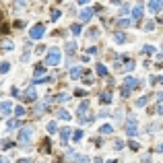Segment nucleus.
Returning a JSON list of instances; mask_svg holds the SVG:
<instances>
[{
	"mask_svg": "<svg viewBox=\"0 0 163 163\" xmlns=\"http://www.w3.org/2000/svg\"><path fill=\"white\" fill-rule=\"evenodd\" d=\"M68 99H70V95L66 93V91H62V93H58V95H56V101H60V103H66Z\"/></svg>",
	"mask_w": 163,
	"mask_h": 163,
	"instance_id": "6ab92c4d",
	"label": "nucleus"
},
{
	"mask_svg": "<svg viewBox=\"0 0 163 163\" xmlns=\"http://www.w3.org/2000/svg\"><path fill=\"white\" fill-rule=\"evenodd\" d=\"M15 128H19V118H17V120H11V122L6 124V130H15Z\"/></svg>",
	"mask_w": 163,
	"mask_h": 163,
	"instance_id": "2f4dec72",
	"label": "nucleus"
},
{
	"mask_svg": "<svg viewBox=\"0 0 163 163\" xmlns=\"http://www.w3.org/2000/svg\"><path fill=\"white\" fill-rule=\"evenodd\" d=\"M68 77L72 81H77L79 77H83V66H72V68L68 70Z\"/></svg>",
	"mask_w": 163,
	"mask_h": 163,
	"instance_id": "9d476101",
	"label": "nucleus"
},
{
	"mask_svg": "<svg viewBox=\"0 0 163 163\" xmlns=\"http://www.w3.org/2000/svg\"><path fill=\"white\" fill-rule=\"evenodd\" d=\"M99 132H101V134H112V132H114V126H112V124H103V126L99 128Z\"/></svg>",
	"mask_w": 163,
	"mask_h": 163,
	"instance_id": "b1692460",
	"label": "nucleus"
},
{
	"mask_svg": "<svg viewBox=\"0 0 163 163\" xmlns=\"http://www.w3.org/2000/svg\"><path fill=\"white\" fill-rule=\"evenodd\" d=\"M99 103H103V105L112 103V91H109V89H105V91L99 93Z\"/></svg>",
	"mask_w": 163,
	"mask_h": 163,
	"instance_id": "6e6552de",
	"label": "nucleus"
},
{
	"mask_svg": "<svg viewBox=\"0 0 163 163\" xmlns=\"http://www.w3.org/2000/svg\"><path fill=\"white\" fill-rule=\"evenodd\" d=\"M163 8V0H149V11L151 12H159Z\"/></svg>",
	"mask_w": 163,
	"mask_h": 163,
	"instance_id": "9b49d317",
	"label": "nucleus"
},
{
	"mask_svg": "<svg viewBox=\"0 0 163 163\" xmlns=\"http://www.w3.org/2000/svg\"><path fill=\"white\" fill-rule=\"evenodd\" d=\"M11 112H12V103L11 101H2V103H0V114H2V116H8Z\"/></svg>",
	"mask_w": 163,
	"mask_h": 163,
	"instance_id": "f8f14e48",
	"label": "nucleus"
},
{
	"mask_svg": "<svg viewBox=\"0 0 163 163\" xmlns=\"http://www.w3.org/2000/svg\"><path fill=\"white\" fill-rule=\"evenodd\" d=\"M52 81H54L52 77H41V79H35L33 85H47V83H52Z\"/></svg>",
	"mask_w": 163,
	"mask_h": 163,
	"instance_id": "393cba45",
	"label": "nucleus"
},
{
	"mask_svg": "<svg viewBox=\"0 0 163 163\" xmlns=\"http://www.w3.org/2000/svg\"><path fill=\"white\" fill-rule=\"evenodd\" d=\"M120 149H124V140H116L114 142V151H120Z\"/></svg>",
	"mask_w": 163,
	"mask_h": 163,
	"instance_id": "4c0bfd02",
	"label": "nucleus"
},
{
	"mask_svg": "<svg viewBox=\"0 0 163 163\" xmlns=\"http://www.w3.org/2000/svg\"><path fill=\"white\" fill-rule=\"evenodd\" d=\"M70 31H72V35H74V37H79V35H81V31H83L81 23H74L72 27H70Z\"/></svg>",
	"mask_w": 163,
	"mask_h": 163,
	"instance_id": "4be33fe9",
	"label": "nucleus"
},
{
	"mask_svg": "<svg viewBox=\"0 0 163 163\" xmlns=\"http://www.w3.org/2000/svg\"><path fill=\"white\" fill-rule=\"evenodd\" d=\"M128 147L132 149V151H139V149H140V145L136 142V140H130V142H128Z\"/></svg>",
	"mask_w": 163,
	"mask_h": 163,
	"instance_id": "e433bc0d",
	"label": "nucleus"
},
{
	"mask_svg": "<svg viewBox=\"0 0 163 163\" xmlns=\"http://www.w3.org/2000/svg\"><path fill=\"white\" fill-rule=\"evenodd\" d=\"M109 2H112V4H118V2H120V0H109Z\"/></svg>",
	"mask_w": 163,
	"mask_h": 163,
	"instance_id": "5fc2aeb1",
	"label": "nucleus"
},
{
	"mask_svg": "<svg viewBox=\"0 0 163 163\" xmlns=\"http://www.w3.org/2000/svg\"><path fill=\"white\" fill-rule=\"evenodd\" d=\"M74 95H77V97H83V95H85V91H83V89H77V91H74Z\"/></svg>",
	"mask_w": 163,
	"mask_h": 163,
	"instance_id": "de8ad7c7",
	"label": "nucleus"
},
{
	"mask_svg": "<svg viewBox=\"0 0 163 163\" xmlns=\"http://www.w3.org/2000/svg\"><path fill=\"white\" fill-rule=\"evenodd\" d=\"M44 52H46V47H44V46H39V47H35V54H44Z\"/></svg>",
	"mask_w": 163,
	"mask_h": 163,
	"instance_id": "37998d69",
	"label": "nucleus"
},
{
	"mask_svg": "<svg viewBox=\"0 0 163 163\" xmlns=\"http://www.w3.org/2000/svg\"><path fill=\"white\" fill-rule=\"evenodd\" d=\"M83 139V130H72V140H81Z\"/></svg>",
	"mask_w": 163,
	"mask_h": 163,
	"instance_id": "f704fd0d",
	"label": "nucleus"
},
{
	"mask_svg": "<svg viewBox=\"0 0 163 163\" xmlns=\"http://www.w3.org/2000/svg\"><path fill=\"white\" fill-rule=\"evenodd\" d=\"M0 163H4V161H2V159H0Z\"/></svg>",
	"mask_w": 163,
	"mask_h": 163,
	"instance_id": "4d7b16f0",
	"label": "nucleus"
},
{
	"mask_svg": "<svg viewBox=\"0 0 163 163\" xmlns=\"http://www.w3.org/2000/svg\"><path fill=\"white\" fill-rule=\"evenodd\" d=\"M29 56H31V54H29V52H25L23 56H21V62H27V60H29Z\"/></svg>",
	"mask_w": 163,
	"mask_h": 163,
	"instance_id": "79ce46f5",
	"label": "nucleus"
},
{
	"mask_svg": "<svg viewBox=\"0 0 163 163\" xmlns=\"http://www.w3.org/2000/svg\"><path fill=\"white\" fill-rule=\"evenodd\" d=\"M56 116H58V120H70V112L68 109H64V107H62V109H58V114H56Z\"/></svg>",
	"mask_w": 163,
	"mask_h": 163,
	"instance_id": "dca6fc26",
	"label": "nucleus"
},
{
	"mask_svg": "<svg viewBox=\"0 0 163 163\" xmlns=\"http://www.w3.org/2000/svg\"><path fill=\"white\" fill-rule=\"evenodd\" d=\"M31 139H33V128L25 126V128L19 130V142H21V145H29Z\"/></svg>",
	"mask_w": 163,
	"mask_h": 163,
	"instance_id": "7ed1b4c3",
	"label": "nucleus"
},
{
	"mask_svg": "<svg viewBox=\"0 0 163 163\" xmlns=\"http://www.w3.org/2000/svg\"><path fill=\"white\" fill-rule=\"evenodd\" d=\"M87 112H89V101H83L79 105V114H87Z\"/></svg>",
	"mask_w": 163,
	"mask_h": 163,
	"instance_id": "7c9ffc66",
	"label": "nucleus"
},
{
	"mask_svg": "<svg viewBox=\"0 0 163 163\" xmlns=\"http://www.w3.org/2000/svg\"><path fill=\"white\" fill-rule=\"evenodd\" d=\"M89 161H91V159H89L87 155H81V157H79V163H89Z\"/></svg>",
	"mask_w": 163,
	"mask_h": 163,
	"instance_id": "58836bf2",
	"label": "nucleus"
},
{
	"mask_svg": "<svg viewBox=\"0 0 163 163\" xmlns=\"http://www.w3.org/2000/svg\"><path fill=\"white\" fill-rule=\"evenodd\" d=\"M56 130H58V124H56L54 120H52V122H47V132H50V134H54Z\"/></svg>",
	"mask_w": 163,
	"mask_h": 163,
	"instance_id": "cd10ccee",
	"label": "nucleus"
},
{
	"mask_svg": "<svg viewBox=\"0 0 163 163\" xmlns=\"http://www.w3.org/2000/svg\"><path fill=\"white\" fill-rule=\"evenodd\" d=\"M17 163H29V159H19Z\"/></svg>",
	"mask_w": 163,
	"mask_h": 163,
	"instance_id": "603ef678",
	"label": "nucleus"
},
{
	"mask_svg": "<svg viewBox=\"0 0 163 163\" xmlns=\"http://www.w3.org/2000/svg\"><path fill=\"white\" fill-rule=\"evenodd\" d=\"M58 19H60V11H58V8H54V11L50 12V21H52V23H56Z\"/></svg>",
	"mask_w": 163,
	"mask_h": 163,
	"instance_id": "bb28decb",
	"label": "nucleus"
},
{
	"mask_svg": "<svg viewBox=\"0 0 163 163\" xmlns=\"http://www.w3.org/2000/svg\"><path fill=\"white\" fill-rule=\"evenodd\" d=\"M142 52H145V54H147V56H149V54H155V46H149V44H147V46H142Z\"/></svg>",
	"mask_w": 163,
	"mask_h": 163,
	"instance_id": "72a5a7b5",
	"label": "nucleus"
},
{
	"mask_svg": "<svg viewBox=\"0 0 163 163\" xmlns=\"http://www.w3.org/2000/svg\"><path fill=\"white\" fill-rule=\"evenodd\" d=\"M0 46L4 47V52H12V50H15V41L8 39V37H4V39L0 41Z\"/></svg>",
	"mask_w": 163,
	"mask_h": 163,
	"instance_id": "ddd939ff",
	"label": "nucleus"
},
{
	"mask_svg": "<svg viewBox=\"0 0 163 163\" xmlns=\"http://www.w3.org/2000/svg\"><path fill=\"white\" fill-rule=\"evenodd\" d=\"M124 87H126L128 91L136 89V87H139V79H136V77H126V79H124Z\"/></svg>",
	"mask_w": 163,
	"mask_h": 163,
	"instance_id": "423d86ee",
	"label": "nucleus"
},
{
	"mask_svg": "<svg viewBox=\"0 0 163 163\" xmlns=\"http://www.w3.org/2000/svg\"><path fill=\"white\" fill-rule=\"evenodd\" d=\"M107 163H116V161H114V159H112V161H107Z\"/></svg>",
	"mask_w": 163,
	"mask_h": 163,
	"instance_id": "6e6d98bb",
	"label": "nucleus"
},
{
	"mask_svg": "<svg viewBox=\"0 0 163 163\" xmlns=\"http://www.w3.org/2000/svg\"><path fill=\"white\" fill-rule=\"evenodd\" d=\"M25 99L27 101H37V91H35V85H29L27 91H25Z\"/></svg>",
	"mask_w": 163,
	"mask_h": 163,
	"instance_id": "0eeeda50",
	"label": "nucleus"
},
{
	"mask_svg": "<svg viewBox=\"0 0 163 163\" xmlns=\"http://www.w3.org/2000/svg\"><path fill=\"white\" fill-rule=\"evenodd\" d=\"M15 116H17V118H23L25 116V107H23V105H17V107H15Z\"/></svg>",
	"mask_w": 163,
	"mask_h": 163,
	"instance_id": "c85d7f7f",
	"label": "nucleus"
},
{
	"mask_svg": "<svg viewBox=\"0 0 163 163\" xmlns=\"http://www.w3.org/2000/svg\"><path fill=\"white\" fill-rule=\"evenodd\" d=\"M15 4H17L19 8H23V6H25V0H15Z\"/></svg>",
	"mask_w": 163,
	"mask_h": 163,
	"instance_id": "a18cd8bd",
	"label": "nucleus"
},
{
	"mask_svg": "<svg viewBox=\"0 0 163 163\" xmlns=\"http://www.w3.org/2000/svg\"><path fill=\"white\" fill-rule=\"evenodd\" d=\"M33 72H35V77L46 74V64H35V66H33Z\"/></svg>",
	"mask_w": 163,
	"mask_h": 163,
	"instance_id": "a211bd4d",
	"label": "nucleus"
},
{
	"mask_svg": "<svg viewBox=\"0 0 163 163\" xmlns=\"http://www.w3.org/2000/svg\"><path fill=\"white\" fill-rule=\"evenodd\" d=\"M11 147H15V142L8 139H4V140H0V149H4V151H8Z\"/></svg>",
	"mask_w": 163,
	"mask_h": 163,
	"instance_id": "412c9836",
	"label": "nucleus"
},
{
	"mask_svg": "<svg viewBox=\"0 0 163 163\" xmlns=\"http://www.w3.org/2000/svg\"><path fill=\"white\" fill-rule=\"evenodd\" d=\"M157 153H163V142L159 145V147H157Z\"/></svg>",
	"mask_w": 163,
	"mask_h": 163,
	"instance_id": "8fccbe9b",
	"label": "nucleus"
},
{
	"mask_svg": "<svg viewBox=\"0 0 163 163\" xmlns=\"http://www.w3.org/2000/svg\"><path fill=\"white\" fill-rule=\"evenodd\" d=\"M66 52H68V54H74V52H77V44H74V41H68V44H66Z\"/></svg>",
	"mask_w": 163,
	"mask_h": 163,
	"instance_id": "473e14b6",
	"label": "nucleus"
},
{
	"mask_svg": "<svg viewBox=\"0 0 163 163\" xmlns=\"http://www.w3.org/2000/svg\"><path fill=\"white\" fill-rule=\"evenodd\" d=\"M93 163H103V159H101V157H97V159H95Z\"/></svg>",
	"mask_w": 163,
	"mask_h": 163,
	"instance_id": "3c124183",
	"label": "nucleus"
},
{
	"mask_svg": "<svg viewBox=\"0 0 163 163\" xmlns=\"http://www.w3.org/2000/svg\"><path fill=\"white\" fill-rule=\"evenodd\" d=\"M151 85H163V77H149Z\"/></svg>",
	"mask_w": 163,
	"mask_h": 163,
	"instance_id": "c756f323",
	"label": "nucleus"
},
{
	"mask_svg": "<svg viewBox=\"0 0 163 163\" xmlns=\"http://www.w3.org/2000/svg\"><path fill=\"white\" fill-rule=\"evenodd\" d=\"M155 29V21H147L145 23V31H153Z\"/></svg>",
	"mask_w": 163,
	"mask_h": 163,
	"instance_id": "c9c22d12",
	"label": "nucleus"
},
{
	"mask_svg": "<svg viewBox=\"0 0 163 163\" xmlns=\"http://www.w3.org/2000/svg\"><path fill=\"white\" fill-rule=\"evenodd\" d=\"M132 23H134L132 19H118V27H130Z\"/></svg>",
	"mask_w": 163,
	"mask_h": 163,
	"instance_id": "a878e982",
	"label": "nucleus"
},
{
	"mask_svg": "<svg viewBox=\"0 0 163 163\" xmlns=\"http://www.w3.org/2000/svg\"><path fill=\"white\" fill-rule=\"evenodd\" d=\"M114 118H116L118 122H122V109H118L116 114H114Z\"/></svg>",
	"mask_w": 163,
	"mask_h": 163,
	"instance_id": "ea45409f",
	"label": "nucleus"
},
{
	"mask_svg": "<svg viewBox=\"0 0 163 163\" xmlns=\"http://www.w3.org/2000/svg\"><path fill=\"white\" fill-rule=\"evenodd\" d=\"M155 112H157V114H163V103L157 105V107H155Z\"/></svg>",
	"mask_w": 163,
	"mask_h": 163,
	"instance_id": "49530a36",
	"label": "nucleus"
},
{
	"mask_svg": "<svg viewBox=\"0 0 163 163\" xmlns=\"http://www.w3.org/2000/svg\"><path fill=\"white\" fill-rule=\"evenodd\" d=\"M62 56H60V50L58 47H52L50 52L46 54V66H58Z\"/></svg>",
	"mask_w": 163,
	"mask_h": 163,
	"instance_id": "f257e3e1",
	"label": "nucleus"
},
{
	"mask_svg": "<svg viewBox=\"0 0 163 163\" xmlns=\"http://www.w3.org/2000/svg\"><path fill=\"white\" fill-rule=\"evenodd\" d=\"M41 147H44V151H50V140H44Z\"/></svg>",
	"mask_w": 163,
	"mask_h": 163,
	"instance_id": "a19ab883",
	"label": "nucleus"
},
{
	"mask_svg": "<svg viewBox=\"0 0 163 163\" xmlns=\"http://www.w3.org/2000/svg\"><path fill=\"white\" fill-rule=\"evenodd\" d=\"M79 19H81V23H89L93 19V8H83L79 12Z\"/></svg>",
	"mask_w": 163,
	"mask_h": 163,
	"instance_id": "39448f33",
	"label": "nucleus"
},
{
	"mask_svg": "<svg viewBox=\"0 0 163 163\" xmlns=\"http://www.w3.org/2000/svg\"><path fill=\"white\" fill-rule=\"evenodd\" d=\"M60 139H62V142L66 145L68 139H72V130H70L68 126H66V128H62V130H60Z\"/></svg>",
	"mask_w": 163,
	"mask_h": 163,
	"instance_id": "4468645a",
	"label": "nucleus"
},
{
	"mask_svg": "<svg viewBox=\"0 0 163 163\" xmlns=\"http://www.w3.org/2000/svg\"><path fill=\"white\" fill-rule=\"evenodd\" d=\"M126 134H128V136H136V134H139V124H136L134 116H130L128 120H126Z\"/></svg>",
	"mask_w": 163,
	"mask_h": 163,
	"instance_id": "20e7f679",
	"label": "nucleus"
},
{
	"mask_svg": "<svg viewBox=\"0 0 163 163\" xmlns=\"http://www.w3.org/2000/svg\"><path fill=\"white\" fill-rule=\"evenodd\" d=\"M89 35H91V37H93V39H95V37L99 35V31H97V29H91V31H89Z\"/></svg>",
	"mask_w": 163,
	"mask_h": 163,
	"instance_id": "c03bdc74",
	"label": "nucleus"
},
{
	"mask_svg": "<svg viewBox=\"0 0 163 163\" xmlns=\"http://www.w3.org/2000/svg\"><path fill=\"white\" fill-rule=\"evenodd\" d=\"M140 17H142V4H140V2H136V4H134V8H132V21L136 23Z\"/></svg>",
	"mask_w": 163,
	"mask_h": 163,
	"instance_id": "1a4fd4ad",
	"label": "nucleus"
},
{
	"mask_svg": "<svg viewBox=\"0 0 163 163\" xmlns=\"http://www.w3.org/2000/svg\"><path fill=\"white\" fill-rule=\"evenodd\" d=\"M149 103V97H147V95H142V97H139V99H136V107H145V105Z\"/></svg>",
	"mask_w": 163,
	"mask_h": 163,
	"instance_id": "5701e85b",
	"label": "nucleus"
},
{
	"mask_svg": "<svg viewBox=\"0 0 163 163\" xmlns=\"http://www.w3.org/2000/svg\"><path fill=\"white\" fill-rule=\"evenodd\" d=\"M95 72H97L99 77H107V68H105V64L99 62V64H97V68H95Z\"/></svg>",
	"mask_w": 163,
	"mask_h": 163,
	"instance_id": "aec40b11",
	"label": "nucleus"
},
{
	"mask_svg": "<svg viewBox=\"0 0 163 163\" xmlns=\"http://www.w3.org/2000/svg\"><path fill=\"white\" fill-rule=\"evenodd\" d=\"M114 41H116V44H126V41H128V37L122 33V31H116V33H114Z\"/></svg>",
	"mask_w": 163,
	"mask_h": 163,
	"instance_id": "2eb2a0df",
	"label": "nucleus"
},
{
	"mask_svg": "<svg viewBox=\"0 0 163 163\" xmlns=\"http://www.w3.org/2000/svg\"><path fill=\"white\" fill-rule=\"evenodd\" d=\"M8 72H11V64H8L6 60L0 62V77H2V74H8Z\"/></svg>",
	"mask_w": 163,
	"mask_h": 163,
	"instance_id": "f3484780",
	"label": "nucleus"
},
{
	"mask_svg": "<svg viewBox=\"0 0 163 163\" xmlns=\"http://www.w3.org/2000/svg\"><path fill=\"white\" fill-rule=\"evenodd\" d=\"M157 97H159V101H161V103H163V93H159V95H157Z\"/></svg>",
	"mask_w": 163,
	"mask_h": 163,
	"instance_id": "864d4df0",
	"label": "nucleus"
},
{
	"mask_svg": "<svg viewBox=\"0 0 163 163\" xmlns=\"http://www.w3.org/2000/svg\"><path fill=\"white\" fill-rule=\"evenodd\" d=\"M44 33H46V25H44V23H35L33 27L29 29V37L35 39V41H37V39H41Z\"/></svg>",
	"mask_w": 163,
	"mask_h": 163,
	"instance_id": "f03ea898",
	"label": "nucleus"
},
{
	"mask_svg": "<svg viewBox=\"0 0 163 163\" xmlns=\"http://www.w3.org/2000/svg\"><path fill=\"white\" fill-rule=\"evenodd\" d=\"M77 2H79V4H81V6H85V4H89V2H91V0H77Z\"/></svg>",
	"mask_w": 163,
	"mask_h": 163,
	"instance_id": "09e8293b",
	"label": "nucleus"
}]
</instances>
